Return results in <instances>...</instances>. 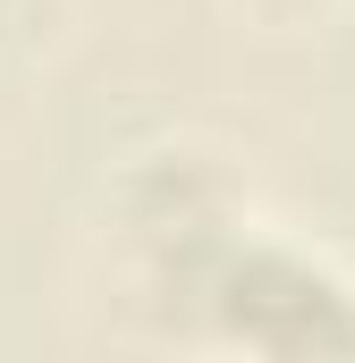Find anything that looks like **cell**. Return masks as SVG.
Returning a JSON list of instances; mask_svg holds the SVG:
<instances>
[{"label":"cell","mask_w":355,"mask_h":363,"mask_svg":"<svg viewBox=\"0 0 355 363\" xmlns=\"http://www.w3.org/2000/svg\"><path fill=\"white\" fill-rule=\"evenodd\" d=\"M170 271L220 313V330L237 347L263 355H339L355 347V287L330 279L296 245H263V237H178L161 245Z\"/></svg>","instance_id":"6da1fadb"},{"label":"cell","mask_w":355,"mask_h":363,"mask_svg":"<svg viewBox=\"0 0 355 363\" xmlns=\"http://www.w3.org/2000/svg\"><path fill=\"white\" fill-rule=\"evenodd\" d=\"M17 17H26V0H0V34H17Z\"/></svg>","instance_id":"7a4b0ae2"}]
</instances>
